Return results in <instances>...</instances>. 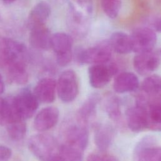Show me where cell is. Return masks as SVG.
Wrapping results in <instances>:
<instances>
[{"label": "cell", "instance_id": "obj_1", "mask_svg": "<svg viewBox=\"0 0 161 161\" xmlns=\"http://www.w3.org/2000/svg\"><path fill=\"white\" fill-rule=\"evenodd\" d=\"M113 52L108 40H102L87 47L74 48L73 59L79 65H93L110 62Z\"/></svg>", "mask_w": 161, "mask_h": 161}, {"label": "cell", "instance_id": "obj_2", "mask_svg": "<svg viewBox=\"0 0 161 161\" xmlns=\"http://www.w3.org/2000/svg\"><path fill=\"white\" fill-rule=\"evenodd\" d=\"M29 54L21 42L9 38L0 39V63L6 68L18 64L27 65Z\"/></svg>", "mask_w": 161, "mask_h": 161}, {"label": "cell", "instance_id": "obj_3", "mask_svg": "<svg viewBox=\"0 0 161 161\" xmlns=\"http://www.w3.org/2000/svg\"><path fill=\"white\" fill-rule=\"evenodd\" d=\"M74 38L69 33L58 31L52 35L51 49L58 65L66 67L73 60Z\"/></svg>", "mask_w": 161, "mask_h": 161}, {"label": "cell", "instance_id": "obj_4", "mask_svg": "<svg viewBox=\"0 0 161 161\" xmlns=\"http://www.w3.org/2000/svg\"><path fill=\"white\" fill-rule=\"evenodd\" d=\"M28 145L30 152L40 161H48L58 153L60 147L55 137L47 133L33 135Z\"/></svg>", "mask_w": 161, "mask_h": 161}, {"label": "cell", "instance_id": "obj_5", "mask_svg": "<svg viewBox=\"0 0 161 161\" xmlns=\"http://www.w3.org/2000/svg\"><path fill=\"white\" fill-rule=\"evenodd\" d=\"M91 16L77 6L73 2L68 5V24L74 38H85L90 29Z\"/></svg>", "mask_w": 161, "mask_h": 161}, {"label": "cell", "instance_id": "obj_6", "mask_svg": "<svg viewBox=\"0 0 161 161\" xmlns=\"http://www.w3.org/2000/svg\"><path fill=\"white\" fill-rule=\"evenodd\" d=\"M133 53L150 51L155 49L157 43V33L148 25L135 27L130 33Z\"/></svg>", "mask_w": 161, "mask_h": 161}, {"label": "cell", "instance_id": "obj_7", "mask_svg": "<svg viewBox=\"0 0 161 161\" xmlns=\"http://www.w3.org/2000/svg\"><path fill=\"white\" fill-rule=\"evenodd\" d=\"M57 92L64 103L72 102L76 98L79 92V82L74 70L67 69L61 73L57 82Z\"/></svg>", "mask_w": 161, "mask_h": 161}, {"label": "cell", "instance_id": "obj_8", "mask_svg": "<svg viewBox=\"0 0 161 161\" xmlns=\"http://www.w3.org/2000/svg\"><path fill=\"white\" fill-rule=\"evenodd\" d=\"M118 71L117 64L111 61L105 64L91 65L87 70L91 86L94 88L104 87L117 74Z\"/></svg>", "mask_w": 161, "mask_h": 161}, {"label": "cell", "instance_id": "obj_9", "mask_svg": "<svg viewBox=\"0 0 161 161\" xmlns=\"http://www.w3.org/2000/svg\"><path fill=\"white\" fill-rule=\"evenodd\" d=\"M13 101L18 114L23 120L32 117L39 105V101L33 92L27 87L13 96Z\"/></svg>", "mask_w": 161, "mask_h": 161}, {"label": "cell", "instance_id": "obj_10", "mask_svg": "<svg viewBox=\"0 0 161 161\" xmlns=\"http://www.w3.org/2000/svg\"><path fill=\"white\" fill-rule=\"evenodd\" d=\"M64 144L75 147L84 152L89 140L87 127L79 123H73L67 126L63 132Z\"/></svg>", "mask_w": 161, "mask_h": 161}, {"label": "cell", "instance_id": "obj_11", "mask_svg": "<svg viewBox=\"0 0 161 161\" xmlns=\"http://www.w3.org/2000/svg\"><path fill=\"white\" fill-rule=\"evenodd\" d=\"M160 55L155 49L135 53L132 60L135 70L141 75H147L155 71L160 65Z\"/></svg>", "mask_w": 161, "mask_h": 161}, {"label": "cell", "instance_id": "obj_12", "mask_svg": "<svg viewBox=\"0 0 161 161\" xmlns=\"http://www.w3.org/2000/svg\"><path fill=\"white\" fill-rule=\"evenodd\" d=\"M134 161H161V146L157 145L153 137L143 138L133 151Z\"/></svg>", "mask_w": 161, "mask_h": 161}, {"label": "cell", "instance_id": "obj_13", "mask_svg": "<svg viewBox=\"0 0 161 161\" xmlns=\"http://www.w3.org/2000/svg\"><path fill=\"white\" fill-rule=\"evenodd\" d=\"M126 121L129 129L133 132H140L148 129L149 119L145 106L135 104L125 112Z\"/></svg>", "mask_w": 161, "mask_h": 161}, {"label": "cell", "instance_id": "obj_14", "mask_svg": "<svg viewBox=\"0 0 161 161\" xmlns=\"http://www.w3.org/2000/svg\"><path fill=\"white\" fill-rule=\"evenodd\" d=\"M59 111L55 106H48L41 109L34 119L35 128L40 132L47 131L56 125L58 121Z\"/></svg>", "mask_w": 161, "mask_h": 161}, {"label": "cell", "instance_id": "obj_15", "mask_svg": "<svg viewBox=\"0 0 161 161\" xmlns=\"http://www.w3.org/2000/svg\"><path fill=\"white\" fill-rule=\"evenodd\" d=\"M52 13L50 4L45 1H40L31 9L28 16V26L29 29L45 25Z\"/></svg>", "mask_w": 161, "mask_h": 161}, {"label": "cell", "instance_id": "obj_16", "mask_svg": "<svg viewBox=\"0 0 161 161\" xmlns=\"http://www.w3.org/2000/svg\"><path fill=\"white\" fill-rule=\"evenodd\" d=\"M101 97L97 93H92L82 103L76 114V121L87 127L96 116L97 105L100 101Z\"/></svg>", "mask_w": 161, "mask_h": 161}, {"label": "cell", "instance_id": "obj_17", "mask_svg": "<svg viewBox=\"0 0 161 161\" xmlns=\"http://www.w3.org/2000/svg\"><path fill=\"white\" fill-rule=\"evenodd\" d=\"M108 40L113 53L125 55L133 52L130 33L121 30H116L110 34Z\"/></svg>", "mask_w": 161, "mask_h": 161}, {"label": "cell", "instance_id": "obj_18", "mask_svg": "<svg viewBox=\"0 0 161 161\" xmlns=\"http://www.w3.org/2000/svg\"><path fill=\"white\" fill-rule=\"evenodd\" d=\"M52 35V33L45 25L33 28L30 30L29 43L37 50H48L51 49Z\"/></svg>", "mask_w": 161, "mask_h": 161}, {"label": "cell", "instance_id": "obj_19", "mask_svg": "<svg viewBox=\"0 0 161 161\" xmlns=\"http://www.w3.org/2000/svg\"><path fill=\"white\" fill-rule=\"evenodd\" d=\"M57 82L50 77L40 79L36 84L33 93L40 102L44 103H52L55 99Z\"/></svg>", "mask_w": 161, "mask_h": 161}, {"label": "cell", "instance_id": "obj_20", "mask_svg": "<svg viewBox=\"0 0 161 161\" xmlns=\"http://www.w3.org/2000/svg\"><path fill=\"white\" fill-rule=\"evenodd\" d=\"M145 96L146 97L145 106L149 119L148 129L161 131V96L147 97L145 94Z\"/></svg>", "mask_w": 161, "mask_h": 161}, {"label": "cell", "instance_id": "obj_21", "mask_svg": "<svg viewBox=\"0 0 161 161\" xmlns=\"http://www.w3.org/2000/svg\"><path fill=\"white\" fill-rule=\"evenodd\" d=\"M114 136V130L109 124H100L95 127L94 143L101 152H106L111 145Z\"/></svg>", "mask_w": 161, "mask_h": 161}, {"label": "cell", "instance_id": "obj_22", "mask_svg": "<svg viewBox=\"0 0 161 161\" xmlns=\"http://www.w3.org/2000/svg\"><path fill=\"white\" fill-rule=\"evenodd\" d=\"M139 86L137 75L131 72H123L117 75L114 80L113 89L118 93L136 91Z\"/></svg>", "mask_w": 161, "mask_h": 161}, {"label": "cell", "instance_id": "obj_23", "mask_svg": "<svg viewBox=\"0 0 161 161\" xmlns=\"http://www.w3.org/2000/svg\"><path fill=\"white\" fill-rule=\"evenodd\" d=\"M23 120L17 113L13 96L0 97V125H7L14 121Z\"/></svg>", "mask_w": 161, "mask_h": 161}, {"label": "cell", "instance_id": "obj_24", "mask_svg": "<svg viewBox=\"0 0 161 161\" xmlns=\"http://www.w3.org/2000/svg\"><path fill=\"white\" fill-rule=\"evenodd\" d=\"M104 109L109 118L118 126H123V117L119 99L114 95H108L104 100Z\"/></svg>", "mask_w": 161, "mask_h": 161}, {"label": "cell", "instance_id": "obj_25", "mask_svg": "<svg viewBox=\"0 0 161 161\" xmlns=\"http://www.w3.org/2000/svg\"><path fill=\"white\" fill-rule=\"evenodd\" d=\"M141 89L147 97L161 96V76L157 74L148 76L143 80Z\"/></svg>", "mask_w": 161, "mask_h": 161}, {"label": "cell", "instance_id": "obj_26", "mask_svg": "<svg viewBox=\"0 0 161 161\" xmlns=\"http://www.w3.org/2000/svg\"><path fill=\"white\" fill-rule=\"evenodd\" d=\"M8 79L13 83L22 85L28 80L29 75L26 65H15L6 68Z\"/></svg>", "mask_w": 161, "mask_h": 161}, {"label": "cell", "instance_id": "obj_27", "mask_svg": "<svg viewBox=\"0 0 161 161\" xmlns=\"http://www.w3.org/2000/svg\"><path fill=\"white\" fill-rule=\"evenodd\" d=\"M99 6L106 17L116 19L121 13L123 0H99Z\"/></svg>", "mask_w": 161, "mask_h": 161}, {"label": "cell", "instance_id": "obj_28", "mask_svg": "<svg viewBox=\"0 0 161 161\" xmlns=\"http://www.w3.org/2000/svg\"><path fill=\"white\" fill-rule=\"evenodd\" d=\"M7 131L9 137L14 141L22 140L26 133V125L24 120H19L8 124Z\"/></svg>", "mask_w": 161, "mask_h": 161}, {"label": "cell", "instance_id": "obj_29", "mask_svg": "<svg viewBox=\"0 0 161 161\" xmlns=\"http://www.w3.org/2000/svg\"><path fill=\"white\" fill-rule=\"evenodd\" d=\"M82 151L75 147L62 144L59 147L58 153L65 161H82Z\"/></svg>", "mask_w": 161, "mask_h": 161}, {"label": "cell", "instance_id": "obj_30", "mask_svg": "<svg viewBox=\"0 0 161 161\" xmlns=\"http://www.w3.org/2000/svg\"><path fill=\"white\" fill-rule=\"evenodd\" d=\"M86 161H119V159L114 155L101 152V153H91L87 157Z\"/></svg>", "mask_w": 161, "mask_h": 161}, {"label": "cell", "instance_id": "obj_31", "mask_svg": "<svg viewBox=\"0 0 161 161\" xmlns=\"http://www.w3.org/2000/svg\"><path fill=\"white\" fill-rule=\"evenodd\" d=\"M73 3L91 16L94 9V0H74Z\"/></svg>", "mask_w": 161, "mask_h": 161}, {"label": "cell", "instance_id": "obj_32", "mask_svg": "<svg viewBox=\"0 0 161 161\" xmlns=\"http://www.w3.org/2000/svg\"><path fill=\"white\" fill-rule=\"evenodd\" d=\"M12 156L10 148L5 145H0V161H9Z\"/></svg>", "mask_w": 161, "mask_h": 161}, {"label": "cell", "instance_id": "obj_33", "mask_svg": "<svg viewBox=\"0 0 161 161\" xmlns=\"http://www.w3.org/2000/svg\"><path fill=\"white\" fill-rule=\"evenodd\" d=\"M148 26L153 28L157 33H161V15L152 19L150 25Z\"/></svg>", "mask_w": 161, "mask_h": 161}, {"label": "cell", "instance_id": "obj_34", "mask_svg": "<svg viewBox=\"0 0 161 161\" xmlns=\"http://www.w3.org/2000/svg\"><path fill=\"white\" fill-rule=\"evenodd\" d=\"M48 161H65V160L59 153H57L55 155H54L53 157H52Z\"/></svg>", "mask_w": 161, "mask_h": 161}, {"label": "cell", "instance_id": "obj_35", "mask_svg": "<svg viewBox=\"0 0 161 161\" xmlns=\"http://www.w3.org/2000/svg\"><path fill=\"white\" fill-rule=\"evenodd\" d=\"M4 84L1 75L0 74V94L4 92Z\"/></svg>", "mask_w": 161, "mask_h": 161}, {"label": "cell", "instance_id": "obj_36", "mask_svg": "<svg viewBox=\"0 0 161 161\" xmlns=\"http://www.w3.org/2000/svg\"><path fill=\"white\" fill-rule=\"evenodd\" d=\"M17 0H1V1L3 2V3H4V4H13L14 3H15Z\"/></svg>", "mask_w": 161, "mask_h": 161}, {"label": "cell", "instance_id": "obj_37", "mask_svg": "<svg viewBox=\"0 0 161 161\" xmlns=\"http://www.w3.org/2000/svg\"><path fill=\"white\" fill-rule=\"evenodd\" d=\"M159 55H160V60H161V50H160V51Z\"/></svg>", "mask_w": 161, "mask_h": 161}]
</instances>
